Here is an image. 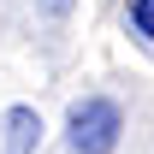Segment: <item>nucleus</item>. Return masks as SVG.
<instances>
[{
    "instance_id": "obj_1",
    "label": "nucleus",
    "mask_w": 154,
    "mask_h": 154,
    "mask_svg": "<svg viewBox=\"0 0 154 154\" xmlns=\"http://www.w3.org/2000/svg\"><path fill=\"white\" fill-rule=\"evenodd\" d=\"M125 142V107L113 95H83L65 113V148L71 154H119Z\"/></svg>"
},
{
    "instance_id": "obj_2",
    "label": "nucleus",
    "mask_w": 154,
    "mask_h": 154,
    "mask_svg": "<svg viewBox=\"0 0 154 154\" xmlns=\"http://www.w3.org/2000/svg\"><path fill=\"white\" fill-rule=\"evenodd\" d=\"M0 154H36V142H42V113L36 107H6V119H0Z\"/></svg>"
},
{
    "instance_id": "obj_3",
    "label": "nucleus",
    "mask_w": 154,
    "mask_h": 154,
    "mask_svg": "<svg viewBox=\"0 0 154 154\" xmlns=\"http://www.w3.org/2000/svg\"><path fill=\"white\" fill-rule=\"evenodd\" d=\"M125 30H131L142 48H154V0H131V6H125Z\"/></svg>"
}]
</instances>
